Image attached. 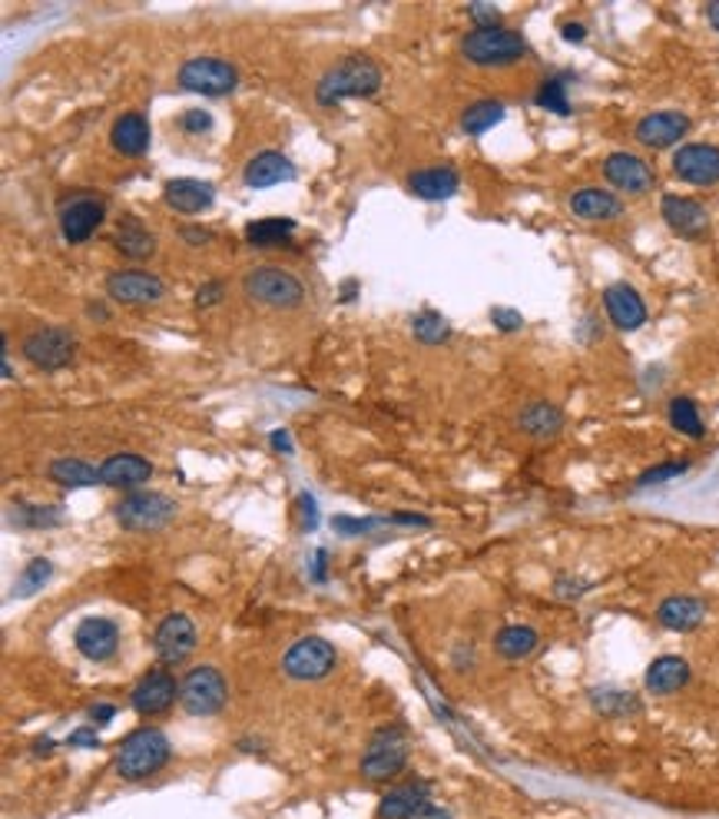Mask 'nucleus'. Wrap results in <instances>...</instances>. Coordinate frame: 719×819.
I'll return each instance as SVG.
<instances>
[{
  "mask_svg": "<svg viewBox=\"0 0 719 819\" xmlns=\"http://www.w3.org/2000/svg\"><path fill=\"white\" fill-rule=\"evenodd\" d=\"M106 292L113 302L119 305H150V302H160L166 286L163 279H156L153 273H143V269H119V273H109L106 276Z\"/></svg>",
  "mask_w": 719,
  "mask_h": 819,
  "instance_id": "11",
  "label": "nucleus"
},
{
  "mask_svg": "<svg viewBox=\"0 0 719 819\" xmlns=\"http://www.w3.org/2000/svg\"><path fill=\"white\" fill-rule=\"evenodd\" d=\"M335 664L338 654L325 637H302L282 657V667L292 680H322L335 670Z\"/></svg>",
  "mask_w": 719,
  "mask_h": 819,
  "instance_id": "9",
  "label": "nucleus"
},
{
  "mask_svg": "<svg viewBox=\"0 0 719 819\" xmlns=\"http://www.w3.org/2000/svg\"><path fill=\"white\" fill-rule=\"evenodd\" d=\"M431 803L428 783H405L392 793L382 796L379 803V819H411L421 806Z\"/></svg>",
  "mask_w": 719,
  "mask_h": 819,
  "instance_id": "29",
  "label": "nucleus"
},
{
  "mask_svg": "<svg viewBox=\"0 0 719 819\" xmlns=\"http://www.w3.org/2000/svg\"><path fill=\"white\" fill-rule=\"evenodd\" d=\"M560 37H564V41H570V44H580V41H587V27L570 21V24H564V27H560Z\"/></svg>",
  "mask_w": 719,
  "mask_h": 819,
  "instance_id": "50",
  "label": "nucleus"
},
{
  "mask_svg": "<svg viewBox=\"0 0 719 819\" xmlns=\"http://www.w3.org/2000/svg\"><path fill=\"white\" fill-rule=\"evenodd\" d=\"M693 670H689V660L680 657V654H663L657 657L647 673H643V683L653 696H670V693H680L686 683H689Z\"/></svg>",
  "mask_w": 719,
  "mask_h": 819,
  "instance_id": "21",
  "label": "nucleus"
},
{
  "mask_svg": "<svg viewBox=\"0 0 719 819\" xmlns=\"http://www.w3.org/2000/svg\"><path fill=\"white\" fill-rule=\"evenodd\" d=\"M50 561H44V557H37V561H31L21 574H18V584H14V598H34L37 591H44V584H47V577H50Z\"/></svg>",
  "mask_w": 719,
  "mask_h": 819,
  "instance_id": "38",
  "label": "nucleus"
},
{
  "mask_svg": "<svg viewBox=\"0 0 719 819\" xmlns=\"http://www.w3.org/2000/svg\"><path fill=\"white\" fill-rule=\"evenodd\" d=\"M604 312L621 332H637L647 322V302L630 282H614L604 289Z\"/></svg>",
  "mask_w": 719,
  "mask_h": 819,
  "instance_id": "18",
  "label": "nucleus"
},
{
  "mask_svg": "<svg viewBox=\"0 0 719 819\" xmlns=\"http://www.w3.org/2000/svg\"><path fill=\"white\" fill-rule=\"evenodd\" d=\"M50 482H57L60 488H86V485H96L100 482V472L93 464L80 461V458H57L50 461L47 468Z\"/></svg>",
  "mask_w": 719,
  "mask_h": 819,
  "instance_id": "35",
  "label": "nucleus"
},
{
  "mask_svg": "<svg viewBox=\"0 0 719 819\" xmlns=\"http://www.w3.org/2000/svg\"><path fill=\"white\" fill-rule=\"evenodd\" d=\"M590 704L596 714L604 717H630V714H640V696L630 693V690H621V687H593L590 690Z\"/></svg>",
  "mask_w": 719,
  "mask_h": 819,
  "instance_id": "32",
  "label": "nucleus"
},
{
  "mask_svg": "<svg viewBox=\"0 0 719 819\" xmlns=\"http://www.w3.org/2000/svg\"><path fill=\"white\" fill-rule=\"evenodd\" d=\"M11 521L18 528H54L63 521V508H37V505H21L11 511Z\"/></svg>",
  "mask_w": 719,
  "mask_h": 819,
  "instance_id": "41",
  "label": "nucleus"
},
{
  "mask_svg": "<svg viewBox=\"0 0 719 819\" xmlns=\"http://www.w3.org/2000/svg\"><path fill=\"white\" fill-rule=\"evenodd\" d=\"M193 647H196V624L186 614H170L153 634V650L163 664L186 660Z\"/></svg>",
  "mask_w": 719,
  "mask_h": 819,
  "instance_id": "17",
  "label": "nucleus"
},
{
  "mask_svg": "<svg viewBox=\"0 0 719 819\" xmlns=\"http://www.w3.org/2000/svg\"><path fill=\"white\" fill-rule=\"evenodd\" d=\"M518 428L524 431V435H531V438H554V435H560V428H564V412L557 408V405H550V402H531V405H524L521 408V415H518Z\"/></svg>",
  "mask_w": 719,
  "mask_h": 819,
  "instance_id": "30",
  "label": "nucleus"
},
{
  "mask_svg": "<svg viewBox=\"0 0 719 819\" xmlns=\"http://www.w3.org/2000/svg\"><path fill=\"white\" fill-rule=\"evenodd\" d=\"M292 176H295V166L279 150H266V153L253 157L243 170V180L250 189H269V186L289 183Z\"/></svg>",
  "mask_w": 719,
  "mask_h": 819,
  "instance_id": "25",
  "label": "nucleus"
},
{
  "mask_svg": "<svg viewBox=\"0 0 719 819\" xmlns=\"http://www.w3.org/2000/svg\"><path fill=\"white\" fill-rule=\"evenodd\" d=\"M21 353L31 366H37L44 372H60L77 356V338L67 328H40V332H31L24 338Z\"/></svg>",
  "mask_w": 719,
  "mask_h": 819,
  "instance_id": "8",
  "label": "nucleus"
},
{
  "mask_svg": "<svg viewBox=\"0 0 719 819\" xmlns=\"http://www.w3.org/2000/svg\"><path fill=\"white\" fill-rule=\"evenodd\" d=\"M411 819H454L448 809H441V806H434V803H428V806H421Z\"/></svg>",
  "mask_w": 719,
  "mask_h": 819,
  "instance_id": "51",
  "label": "nucleus"
},
{
  "mask_svg": "<svg viewBox=\"0 0 719 819\" xmlns=\"http://www.w3.org/2000/svg\"><path fill=\"white\" fill-rule=\"evenodd\" d=\"M706 21H709V27L719 34V4H706Z\"/></svg>",
  "mask_w": 719,
  "mask_h": 819,
  "instance_id": "55",
  "label": "nucleus"
},
{
  "mask_svg": "<svg viewBox=\"0 0 719 819\" xmlns=\"http://www.w3.org/2000/svg\"><path fill=\"white\" fill-rule=\"evenodd\" d=\"M176 696H179L176 677H173L166 667H156V670H150V673L134 687L130 704H134L137 714L153 717V714H166V711L176 704Z\"/></svg>",
  "mask_w": 719,
  "mask_h": 819,
  "instance_id": "14",
  "label": "nucleus"
},
{
  "mask_svg": "<svg viewBox=\"0 0 719 819\" xmlns=\"http://www.w3.org/2000/svg\"><path fill=\"white\" fill-rule=\"evenodd\" d=\"M461 54L471 64H482V67H505L514 64L521 57H527V41L518 31L508 27H488V31H471L461 41Z\"/></svg>",
  "mask_w": 719,
  "mask_h": 819,
  "instance_id": "3",
  "label": "nucleus"
},
{
  "mask_svg": "<svg viewBox=\"0 0 719 819\" xmlns=\"http://www.w3.org/2000/svg\"><path fill=\"white\" fill-rule=\"evenodd\" d=\"M116 250L124 253L127 259H150L156 253V237L140 222V219H124L113 237Z\"/></svg>",
  "mask_w": 719,
  "mask_h": 819,
  "instance_id": "31",
  "label": "nucleus"
},
{
  "mask_svg": "<svg viewBox=\"0 0 719 819\" xmlns=\"http://www.w3.org/2000/svg\"><path fill=\"white\" fill-rule=\"evenodd\" d=\"M90 319H106V309L103 305H90Z\"/></svg>",
  "mask_w": 719,
  "mask_h": 819,
  "instance_id": "57",
  "label": "nucleus"
},
{
  "mask_svg": "<svg viewBox=\"0 0 719 819\" xmlns=\"http://www.w3.org/2000/svg\"><path fill=\"white\" fill-rule=\"evenodd\" d=\"M501 120H505V103L495 100V96H485V100H474L461 113V130L471 134V137H482V134L495 130Z\"/></svg>",
  "mask_w": 719,
  "mask_h": 819,
  "instance_id": "33",
  "label": "nucleus"
},
{
  "mask_svg": "<svg viewBox=\"0 0 719 819\" xmlns=\"http://www.w3.org/2000/svg\"><path fill=\"white\" fill-rule=\"evenodd\" d=\"M491 322H495L501 332H518V328L524 325L521 312H514V309H495V312H491Z\"/></svg>",
  "mask_w": 719,
  "mask_h": 819,
  "instance_id": "45",
  "label": "nucleus"
},
{
  "mask_svg": "<svg viewBox=\"0 0 719 819\" xmlns=\"http://www.w3.org/2000/svg\"><path fill=\"white\" fill-rule=\"evenodd\" d=\"M272 445H279V451H286V454L292 451V448H289V435H286V431H276V435H272Z\"/></svg>",
  "mask_w": 719,
  "mask_h": 819,
  "instance_id": "56",
  "label": "nucleus"
},
{
  "mask_svg": "<svg viewBox=\"0 0 719 819\" xmlns=\"http://www.w3.org/2000/svg\"><path fill=\"white\" fill-rule=\"evenodd\" d=\"M604 180H607L614 189L627 193V196H643V193H650L653 183H657L653 170H650L640 157L624 153V150H621V153H611V157L604 160Z\"/></svg>",
  "mask_w": 719,
  "mask_h": 819,
  "instance_id": "16",
  "label": "nucleus"
},
{
  "mask_svg": "<svg viewBox=\"0 0 719 819\" xmlns=\"http://www.w3.org/2000/svg\"><path fill=\"white\" fill-rule=\"evenodd\" d=\"M411 332H415V338L425 342V345H441V342H448L451 325H448V319L438 315V312H421V315L411 319Z\"/></svg>",
  "mask_w": 719,
  "mask_h": 819,
  "instance_id": "40",
  "label": "nucleus"
},
{
  "mask_svg": "<svg viewBox=\"0 0 719 819\" xmlns=\"http://www.w3.org/2000/svg\"><path fill=\"white\" fill-rule=\"evenodd\" d=\"M109 143L124 157H143L150 150V124L143 113H124L109 130Z\"/></svg>",
  "mask_w": 719,
  "mask_h": 819,
  "instance_id": "26",
  "label": "nucleus"
},
{
  "mask_svg": "<svg viewBox=\"0 0 719 819\" xmlns=\"http://www.w3.org/2000/svg\"><path fill=\"white\" fill-rule=\"evenodd\" d=\"M686 472H689V461H666V464H657V468H650V472H643V475L637 478V485H640V488L666 485V482H673V478H680V475H686Z\"/></svg>",
  "mask_w": 719,
  "mask_h": 819,
  "instance_id": "42",
  "label": "nucleus"
},
{
  "mask_svg": "<svg viewBox=\"0 0 719 819\" xmlns=\"http://www.w3.org/2000/svg\"><path fill=\"white\" fill-rule=\"evenodd\" d=\"M570 212L577 219H587V222H611V219H621L624 216V203L617 193L611 189H577L570 196Z\"/></svg>",
  "mask_w": 719,
  "mask_h": 819,
  "instance_id": "24",
  "label": "nucleus"
},
{
  "mask_svg": "<svg viewBox=\"0 0 719 819\" xmlns=\"http://www.w3.org/2000/svg\"><path fill=\"white\" fill-rule=\"evenodd\" d=\"M243 289L253 302L269 305V309H295L305 299L302 279L286 273V269H272V266L250 269L243 276Z\"/></svg>",
  "mask_w": 719,
  "mask_h": 819,
  "instance_id": "4",
  "label": "nucleus"
},
{
  "mask_svg": "<svg viewBox=\"0 0 719 819\" xmlns=\"http://www.w3.org/2000/svg\"><path fill=\"white\" fill-rule=\"evenodd\" d=\"M103 219H106L103 203H96V199H73L60 212V232H63V240L70 246H77V243H86L93 237Z\"/></svg>",
  "mask_w": 719,
  "mask_h": 819,
  "instance_id": "20",
  "label": "nucleus"
},
{
  "mask_svg": "<svg viewBox=\"0 0 719 819\" xmlns=\"http://www.w3.org/2000/svg\"><path fill=\"white\" fill-rule=\"evenodd\" d=\"M73 644L86 660H109L119 647V627L106 618H86L80 621Z\"/></svg>",
  "mask_w": 719,
  "mask_h": 819,
  "instance_id": "19",
  "label": "nucleus"
},
{
  "mask_svg": "<svg viewBox=\"0 0 719 819\" xmlns=\"http://www.w3.org/2000/svg\"><path fill=\"white\" fill-rule=\"evenodd\" d=\"M670 425L680 431V435H686V438H703L706 435V422H703V415H699V408H696V402L693 399H686V395H676L673 402H670Z\"/></svg>",
  "mask_w": 719,
  "mask_h": 819,
  "instance_id": "37",
  "label": "nucleus"
},
{
  "mask_svg": "<svg viewBox=\"0 0 719 819\" xmlns=\"http://www.w3.org/2000/svg\"><path fill=\"white\" fill-rule=\"evenodd\" d=\"M176 518V501H170L166 495H130L116 505V521L124 524L127 531H160Z\"/></svg>",
  "mask_w": 719,
  "mask_h": 819,
  "instance_id": "10",
  "label": "nucleus"
},
{
  "mask_svg": "<svg viewBox=\"0 0 719 819\" xmlns=\"http://www.w3.org/2000/svg\"><path fill=\"white\" fill-rule=\"evenodd\" d=\"M113 717H116V707H113V704H96V707H90V720H93L96 727L109 724Z\"/></svg>",
  "mask_w": 719,
  "mask_h": 819,
  "instance_id": "48",
  "label": "nucleus"
},
{
  "mask_svg": "<svg viewBox=\"0 0 719 819\" xmlns=\"http://www.w3.org/2000/svg\"><path fill=\"white\" fill-rule=\"evenodd\" d=\"M179 130H186V134H193V137L209 134V130H212V116L202 113V109H186V113L179 116Z\"/></svg>",
  "mask_w": 719,
  "mask_h": 819,
  "instance_id": "44",
  "label": "nucleus"
},
{
  "mask_svg": "<svg viewBox=\"0 0 719 819\" xmlns=\"http://www.w3.org/2000/svg\"><path fill=\"white\" fill-rule=\"evenodd\" d=\"M673 173L699 189L719 183V147L709 143H686L673 153Z\"/></svg>",
  "mask_w": 719,
  "mask_h": 819,
  "instance_id": "12",
  "label": "nucleus"
},
{
  "mask_svg": "<svg viewBox=\"0 0 719 819\" xmlns=\"http://www.w3.org/2000/svg\"><path fill=\"white\" fill-rule=\"evenodd\" d=\"M225 677L216 667H193L183 680H179V704L186 714L193 717H212L225 707Z\"/></svg>",
  "mask_w": 719,
  "mask_h": 819,
  "instance_id": "6",
  "label": "nucleus"
},
{
  "mask_svg": "<svg viewBox=\"0 0 719 819\" xmlns=\"http://www.w3.org/2000/svg\"><path fill=\"white\" fill-rule=\"evenodd\" d=\"M183 240H186L189 246H206V243H209V232H206V229H196V226H186V229H183Z\"/></svg>",
  "mask_w": 719,
  "mask_h": 819,
  "instance_id": "52",
  "label": "nucleus"
},
{
  "mask_svg": "<svg viewBox=\"0 0 719 819\" xmlns=\"http://www.w3.org/2000/svg\"><path fill=\"white\" fill-rule=\"evenodd\" d=\"M295 232L292 219H256L246 226V240L253 246H286Z\"/></svg>",
  "mask_w": 719,
  "mask_h": 819,
  "instance_id": "36",
  "label": "nucleus"
},
{
  "mask_svg": "<svg viewBox=\"0 0 719 819\" xmlns=\"http://www.w3.org/2000/svg\"><path fill=\"white\" fill-rule=\"evenodd\" d=\"M179 86L199 96H225L239 86V73L219 57H193L179 67Z\"/></svg>",
  "mask_w": 719,
  "mask_h": 819,
  "instance_id": "7",
  "label": "nucleus"
},
{
  "mask_svg": "<svg viewBox=\"0 0 719 819\" xmlns=\"http://www.w3.org/2000/svg\"><path fill=\"white\" fill-rule=\"evenodd\" d=\"M153 464L140 454H113L100 464V482L109 488H137L150 482Z\"/></svg>",
  "mask_w": 719,
  "mask_h": 819,
  "instance_id": "23",
  "label": "nucleus"
},
{
  "mask_svg": "<svg viewBox=\"0 0 719 819\" xmlns=\"http://www.w3.org/2000/svg\"><path fill=\"white\" fill-rule=\"evenodd\" d=\"M408 766V737L398 727H382L369 740L362 757V776L369 783H389Z\"/></svg>",
  "mask_w": 719,
  "mask_h": 819,
  "instance_id": "5",
  "label": "nucleus"
},
{
  "mask_svg": "<svg viewBox=\"0 0 719 819\" xmlns=\"http://www.w3.org/2000/svg\"><path fill=\"white\" fill-rule=\"evenodd\" d=\"M70 747H100V737H96V730H73L70 734Z\"/></svg>",
  "mask_w": 719,
  "mask_h": 819,
  "instance_id": "49",
  "label": "nucleus"
},
{
  "mask_svg": "<svg viewBox=\"0 0 719 819\" xmlns=\"http://www.w3.org/2000/svg\"><path fill=\"white\" fill-rule=\"evenodd\" d=\"M222 299V282H206V286H199V292H196V305L199 309H209V305H216Z\"/></svg>",
  "mask_w": 719,
  "mask_h": 819,
  "instance_id": "47",
  "label": "nucleus"
},
{
  "mask_svg": "<svg viewBox=\"0 0 719 819\" xmlns=\"http://www.w3.org/2000/svg\"><path fill=\"white\" fill-rule=\"evenodd\" d=\"M467 18L477 24V31L501 27V8H495V4H467Z\"/></svg>",
  "mask_w": 719,
  "mask_h": 819,
  "instance_id": "43",
  "label": "nucleus"
},
{
  "mask_svg": "<svg viewBox=\"0 0 719 819\" xmlns=\"http://www.w3.org/2000/svg\"><path fill=\"white\" fill-rule=\"evenodd\" d=\"M375 524H382V521H372V518H366V521H355V518H335V528H338L341 534H366V531H372Z\"/></svg>",
  "mask_w": 719,
  "mask_h": 819,
  "instance_id": "46",
  "label": "nucleus"
},
{
  "mask_svg": "<svg viewBox=\"0 0 719 819\" xmlns=\"http://www.w3.org/2000/svg\"><path fill=\"white\" fill-rule=\"evenodd\" d=\"M408 186L418 199H428V203H438V199H451L461 186V176L457 170L451 166H428V170H418L408 176Z\"/></svg>",
  "mask_w": 719,
  "mask_h": 819,
  "instance_id": "27",
  "label": "nucleus"
},
{
  "mask_svg": "<svg viewBox=\"0 0 719 819\" xmlns=\"http://www.w3.org/2000/svg\"><path fill=\"white\" fill-rule=\"evenodd\" d=\"M170 763V740L163 730H134L116 753V773L124 780H147Z\"/></svg>",
  "mask_w": 719,
  "mask_h": 819,
  "instance_id": "2",
  "label": "nucleus"
},
{
  "mask_svg": "<svg viewBox=\"0 0 719 819\" xmlns=\"http://www.w3.org/2000/svg\"><path fill=\"white\" fill-rule=\"evenodd\" d=\"M534 103L541 109H550L557 116H567L570 113V100H567V77H547L534 96Z\"/></svg>",
  "mask_w": 719,
  "mask_h": 819,
  "instance_id": "39",
  "label": "nucleus"
},
{
  "mask_svg": "<svg viewBox=\"0 0 719 819\" xmlns=\"http://www.w3.org/2000/svg\"><path fill=\"white\" fill-rule=\"evenodd\" d=\"M382 86V67L372 57H345L315 86V100L322 106H335L345 96H372Z\"/></svg>",
  "mask_w": 719,
  "mask_h": 819,
  "instance_id": "1",
  "label": "nucleus"
},
{
  "mask_svg": "<svg viewBox=\"0 0 719 819\" xmlns=\"http://www.w3.org/2000/svg\"><path fill=\"white\" fill-rule=\"evenodd\" d=\"M541 644V634L527 624H511V627H501L498 637H495V650L498 657L505 660H524L537 650Z\"/></svg>",
  "mask_w": 719,
  "mask_h": 819,
  "instance_id": "34",
  "label": "nucleus"
},
{
  "mask_svg": "<svg viewBox=\"0 0 719 819\" xmlns=\"http://www.w3.org/2000/svg\"><path fill=\"white\" fill-rule=\"evenodd\" d=\"M302 511H305V528L312 531L315 521H318V511H315V498H312V495H302Z\"/></svg>",
  "mask_w": 719,
  "mask_h": 819,
  "instance_id": "53",
  "label": "nucleus"
},
{
  "mask_svg": "<svg viewBox=\"0 0 719 819\" xmlns=\"http://www.w3.org/2000/svg\"><path fill=\"white\" fill-rule=\"evenodd\" d=\"M312 577H315V584H322V580H325V551H315V561H312Z\"/></svg>",
  "mask_w": 719,
  "mask_h": 819,
  "instance_id": "54",
  "label": "nucleus"
},
{
  "mask_svg": "<svg viewBox=\"0 0 719 819\" xmlns=\"http://www.w3.org/2000/svg\"><path fill=\"white\" fill-rule=\"evenodd\" d=\"M686 134H689V116H686V113H680V109L647 113L643 120L634 127L637 143H643L647 150H666V147H676Z\"/></svg>",
  "mask_w": 719,
  "mask_h": 819,
  "instance_id": "13",
  "label": "nucleus"
},
{
  "mask_svg": "<svg viewBox=\"0 0 719 819\" xmlns=\"http://www.w3.org/2000/svg\"><path fill=\"white\" fill-rule=\"evenodd\" d=\"M660 212H663L666 226L676 232V237H683V240H703L706 232H709V212H706V206L699 199L666 193L660 199Z\"/></svg>",
  "mask_w": 719,
  "mask_h": 819,
  "instance_id": "15",
  "label": "nucleus"
},
{
  "mask_svg": "<svg viewBox=\"0 0 719 819\" xmlns=\"http://www.w3.org/2000/svg\"><path fill=\"white\" fill-rule=\"evenodd\" d=\"M703 618H706V604L693 595H673L660 601L657 608V621L670 631H696Z\"/></svg>",
  "mask_w": 719,
  "mask_h": 819,
  "instance_id": "28",
  "label": "nucleus"
},
{
  "mask_svg": "<svg viewBox=\"0 0 719 819\" xmlns=\"http://www.w3.org/2000/svg\"><path fill=\"white\" fill-rule=\"evenodd\" d=\"M163 199H166V206L176 209L179 216H199V212H206V209L216 203V189H212L209 183H202V180L183 176V180H170V183H166Z\"/></svg>",
  "mask_w": 719,
  "mask_h": 819,
  "instance_id": "22",
  "label": "nucleus"
}]
</instances>
